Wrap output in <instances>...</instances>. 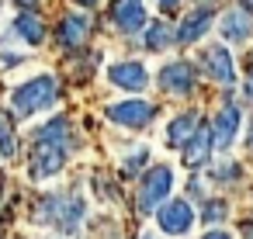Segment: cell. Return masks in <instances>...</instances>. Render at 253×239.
<instances>
[{"instance_id": "cell-1", "label": "cell", "mask_w": 253, "mask_h": 239, "mask_svg": "<svg viewBox=\"0 0 253 239\" xmlns=\"http://www.w3.org/2000/svg\"><path fill=\"white\" fill-rule=\"evenodd\" d=\"M84 215H87V208L77 191H56L39 201V222L59 229L63 236H77L84 225Z\"/></svg>"}, {"instance_id": "cell-2", "label": "cell", "mask_w": 253, "mask_h": 239, "mask_svg": "<svg viewBox=\"0 0 253 239\" xmlns=\"http://www.w3.org/2000/svg\"><path fill=\"white\" fill-rule=\"evenodd\" d=\"M56 97H59V80L52 73H39L11 90V111L18 118H32V115L45 111L49 104H56Z\"/></svg>"}, {"instance_id": "cell-3", "label": "cell", "mask_w": 253, "mask_h": 239, "mask_svg": "<svg viewBox=\"0 0 253 239\" xmlns=\"http://www.w3.org/2000/svg\"><path fill=\"white\" fill-rule=\"evenodd\" d=\"M70 149H73V142H63V139H35V149H32V159H28L32 177H35V180L56 177V173L66 166Z\"/></svg>"}, {"instance_id": "cell-4", "label": "cell", "mask_w": 253, "mask_h": 239, "mask_svg": "<svg viewBox=\"0 0 253 239\" xmlns=\"http://www.w3.org/2000/svg\"><path fill=\"white\" fill-rule=\"evenodd\" d=\"M173 191V170L170 166H149L146 177L139 180V211L149 215V211H160V204L170 198Z\"/></svg>"}, {"instance_id": "cell-5", "label": "cell", "mask_w": 253, "mask_h": 239, "mask_svg": "<svg viewBox=\"0 0 253 239\" xmlns=\"http://www.w3.org/2000/svg\"><path fill=\"white\" fill-rule=\"evenodd\" d=\"M104 118L115 121V125H122V128H146L156 118V104H149L142 97H128V101L108 104L104 108Z\"/></svg>"}, {"instance_id": "cell-6", "label": "cell", "mask_w": 253, "mask_h": 239, "mask_svg": "<svg viewBox=\"0 0 253 239\" xmlns=\"http://www.w3.org/2000/svg\"><path fill=\"white\" fill-rule=\"evenodd\" d=\"M156 222H160V229H163L167 236H187L191 225H194V208H191L187 198H173V201L160 204Z\"/></svg>"}, {"instance_id": "cell-7", "label": "cell", "mask_w": 253, "mask_h": 239, "mask_svg": "<svg viewBox=\"0 0 253 239\" xmlns=\"http://www.w3.org/2000/svg\"><path fill=\"white\" fill-rule=\"evenodd\" d=\"M156 83H160V90H167V94H177V97H187V94L194 90V83H198V77H194V66H191V63H184V59H177V63H167V66L160 70V77H156Z\"/></svg>"}, {"instance_id": "cell-8", "label": "cell", "mask_w": 253, "mask_h": 239, "mask_svg": "<svg viewBox=\"0 0 253 239\" xmlns=\"http://www.w3.org/2000/svg\"><path fill=\"white\" fill-rule=\"evenodd\" d=\"M111 21H115V28L125 32V35H139V32L146 28V7H142V0H115Z\"/></svg>"}, {"instance_id": "cell-9", "label": "cell", "mask_w": 253, "mask_h": 239, "mask_svg": "<svg viewBox=\"0 0 253 239\" xmlns=\"http://www.w3.org/2000/svg\"><path fill=\"white\" fill-rule=\"evenodd\" d=\"M108 80H111L115 87H122V90H132V94H139V90L149 87V73H146V66H142V63H132V59L108 66Z\"/></svg>"}, {"instance_id": "cell-10", "label": "cell", "mask_w": 253, "mask_h": 239, "mask_svg": "<svg viewBox=\"0 0 253 239\" xmlns=\"http://www.w3.org/2000/svg\"><path fill=\"white\" fill-rule=\"evenodd\" d=\"M201 63H205V70H208V77H211L215 83H236V66H232L229 49L208 45V49L201 52Z\"/></svg>"}, {"instance_id": "cell-11", "label": "cell", "mask_w": 253, "mask_h": 239, "mask_svg": "<svg viewBox=\"0 0 253 239\" xmlns=\"http://www.w3.org/2000/svg\"><path fill=\"white\" fill-rule=\"evenodd\" d=\"M239 108L236 104H225L218 115H215V125H211V135H215V149H229L236 142V132H239Z\"/></svg>"}, {"instance_id": "cell-12", "label": "cell", "mask_w": 253, "mask_h": 239, "mask_svg": "<svg viewBox=\"0 0 253 239\" xmlns=\"http://www.w3.org/2000/svg\"><path fill=\"white\" fill-rule=\"evenodd\" d=\"M87 35H90V18H84V14H66V18L59 21V45H63V49H80V45L87 42Z\"/></svg>"}, {"instance_id": "cell-13", "label": "cell", "mask_w": 253, "mask_h": 239, "mask_svg": "<svg viewBox=\"0 0 253 239\" xmlns=\"http://www.w3.org/2000/svg\"><path fill=\"white\" fill-rule=\"evenodd\" d=\"M211 146H215L211 128H208V125H198V132L184 142V166H201V163L208 159Z\"/></svg>"}, {"instance_id": "cell-14", "label": "cell", "mask_w": 253, "mask_h": 239, "mask_svg": "<svg viewBox=\"0 0 253 239\" xmlns=\"http://www.w3.org/2000/svg\"><path fill=\"white\" fill-rule=\"evenodd\" d=\"M211 21H215V14L208 11V7H198V11H191L184 21H180V28H177V42H184V45H191V42H198L208 28H211Z\"/></svg>"}, {"instance_id": "cell-15", "label": "cell", "mask_w": 253, "mask_h": 239, "mask_svg": "<svg viewBox=\"0 0 253 239\" xmlns=\"http://www.w3.org/2000/svg\"><path fill=\"white\" fill-rule=\"evenodd\" d=\"M218 32H222L229 42H246V39L253 35V21H250V14H246L243 7H236V11H225V14H222Z\"/></svg>"}, {"instance_id": "cell-16", "label": "cell", "mask_w": 253, "mask_h": 239, "mask_svg": "<svg viewBox=\"0 0 253 239\" xmlns=\"http://www.w3.org/2000/svg\"><path fill=\"white\" fill-rule=\"evenodd\" d=\"M194 132H198V111H180V115L167 125V146H173V149L180 146V149H184V142H187Z\"/></svg>"}, {"instance_id": "cell-17", "label": "cell", "mask_w": 253, "mask_h": 239, "mask_svg": "<svg viewBox=\"0 0 253 239\" xmlns=\"http://www.w3.org/2000/svg\"><path fill=\"white\" fill-rule=\"evenodd\" d=\"M14 32H18L28 45H42V39H45V25H42V18H39L35 11H18Z\"/></svg>"}, {"instance_id": "cell-18", "label": "cell", "mask_w": 253, "mask_h": 239, "mask_svg": "<svg viewBox=\"0 0 253 239\" xmlns=\"http://www.w3.org/2000/svg\"><path fill=\"white\" fill-rule=\"evenodd\" d=\"M173 39H177V32H170L167 21H153L149 32H146V49H149V52H160V49H167Z\"/></svg>"}, {"instance_id": "cell-19", "label": "cell", "mask_w": 253, "mask_h": 239, "mask_svg": "<svg viewBox=\"0 0 253 239\" xmlns=\"http://www.w3.org/2000/svg\"><path fill=\"white\" fill-rule=\"evenodd\" d=\"M0 156L14 159V128H11L7 115H0Z\"/></svg>"}, {"instance_id": "cell-20", "label": "cell", "mask_w": 253, "mask_h": 239, "mask_svg": "<svg viewBox=\"0 0 253 239\" xmlns=\"http://www.w3.org/2000/svg\"><path fill=\"white\" fill-rule=\"evenodd\" d=\"M225 211H229V204H225V201H208L201 218H205L208 225H215V222H222V218H225Z\"/></svg>"}, {"instance_id": "cell-21", "label": "cell", "mask_w": 253, "mask_h": 239, "mask_svg": "<svg viewBox=\"0 0 253 239\" xmlns=\"http://www.w3.org/2000/svg\"><path fill=\"white\" fill-rule=\"evenodd\" d=\"M146 156H149L146 149H135V153H132V156L125 159V166H122V170H125V177H135V173L142 170V163H146Z\"/></svg>"}, {"instance_id": "cell-22", "label": "cell", "mask_w": 253, "mask_h": 239, "mask_svg": "<svg viewBox=\"0 0 253 239\" xmlns=\"http://www.w3.org/2000/svg\"><path fill=\"white\" fill-rule=\"evenodd\" d=\"M236 173H239V166H236V163H225V166L211 170V180H229V177H236Z\"/></svg>"}, {"instance_id": "cell-23", "label": "cell", "mask_w": 253, "mask_h": 239, "mask_svg": "<svg viewBox=\"0 0 253 239\" xmlns=\"http://www.w3.org/2000/svg\"><path fill=\"white\" fill-rule=\"evenodd\" d=\"M180 4H184V0H156L160 11H173V7H180Z\"/></svg>"}, {"instance_id": "cell-24", "label": "cell", "mask_w": 253, "mask_h": 239, "mask_svg": "<svg viewBox=\"0 0 253 239\" xmlns=\"http://www.w3.org/2000/svg\"><path fill=\"white\" fill-rule=\"evenodd\" d=\"M201 239H232V236H229V232H222V229H211V232H205Z\"/></svg>"}, {"instance_id": "cell-25", "label": "cell", "mask_w": 253, "mask_h": 239, "mask_svg": "<svg viewBox=\"0 0 253 239\" xmlns=\"http://www.w3.org/2000/svg\"><path fill=\"white\" fill-rule=\"evenodd\" d=\"M73 4H80V7H94L97 0H73Z\"/></svg>"}, {"instance_id": "cell-26", "label": "cell", "mask_w": 253, "mask_h": 239, "mask_svg": "<svg viewBox=\"0 0 253 239\" xmlns=\"http://www.w3.org/2000/svg\"><path fill=\"white\" fill-rule=\"evenodd\" d=\"M246 142H250V146H253V125H250V139H246Z\"/></svg>"}, {"instance_id": "cell-27", "label": "cell", "mask_w": 253, "mask_h": 239, "mask_svg": "<svg viewBox=\"0 0 253 239\" xmlns=\"http://www.w3.org/2000/svg\"><path fill=\"white\" fill-rule=\"evenodd\" d=\"M246 4H250V7H253V0H246Z\"/></svg>"}]
</instances>
